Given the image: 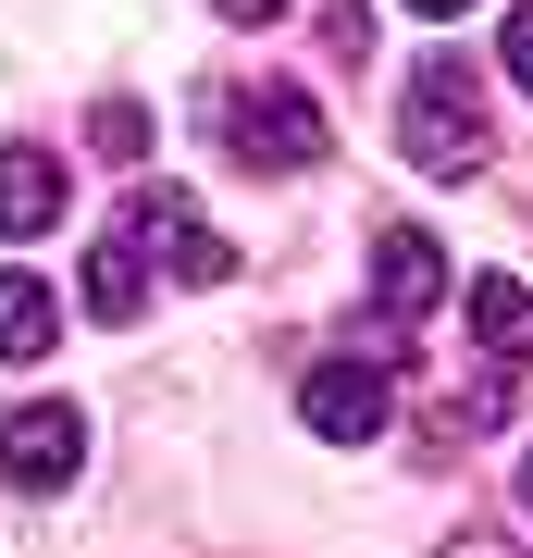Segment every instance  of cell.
Masks as SVG:
<instances>
[{
    "label": "cell",
    "mask_w": 533,
    "mask_h": 558,
    "mask_svg": "<svg viewBox=\"0 0 533 558\" xmlns=\"http://www.w3.org/2000/svg\"><path fill=\"white\" fill-rule=\"evenodd\" d=\"M397 149H410L422 174H484V149H496V112H484V75H472V50H435V62L410 75Z\"/></svg>",
    "instance_id": "cell-1"
},
{
    "label": "cell",
    "mask_w": 533,
    "mask_h": 558,
    "mask_svg": "<svg viewBox=\"0 0 533 558\" xmlns=\"http://www.w3.org/2000/svg\"><path fill=\"white\" fill-rule=\"evenodd\" d=\"M112 236L137 248V260H161V274H174V286H223V274H237V236H223V223L198 211L186 186H137Z\"/></svg>",
    "instance_id": "cell-2"
},
{
    "label": "cell",
    "mask_w": 533,
    "mask_h": 558,
    "mask_svg": "<svg viewBox=\"0 0 533 558\" xmlns=\"http://www.w3.org/2000/svg\"><path fill=\"white\" fill-rule=\"evenodd\" d=\"M223 137H237L249 174H311V161H323V100L286 87V75H261V87L223 100Z\"/></svg>",
    "instance_id": "cell-3"
},
{
    "label": "cell",
    "mask_w": 533,
    "mask_h": 558,
    "mask_svg": "<svg viewBox=\"0 0 533 558\" xmlns=\"http://www.w3.org/2000/svg\"><path fill=\"white\" fill-rule=\"evenodd\" d=\"M75 472H87V410L75 398H25L0 422V484H13V497H62Z\"/></svg>",
    "instance_id": "cell-4"
},
{
    "label": "cell",
    "mask_w": 533,
    "mask_h": 558,
    "mask_svg": "<svg viewBox=\"0 0 533 558\" xmlns=\"http://www.w3.org/2000/svg\"><path fill=\"white\" fill-rule=\"evenodd\" d=\"M298 422H311L323 447H373L385 435V373L373 360H323V373L298 385Z\"/></svg>",
    "instance_id": "cell-5"
},
{
    "label": "cell",
    "mask_w": 533,
    "mask_h": 558,
    "mask_svg": "<svg viewBox=\"0 0 533 558\" xmlns=\"http://www.w3.org/2000/svg\"><path fill=\"white\" fill-rule=\"evenodd\" d=\"M435 299H447V248L422 236V223H385V236H373V311H385V336L422 323Z\"/></svg>",
    "instance_id": "cell-6"
},
{
    "label": "cell",
    "mask_w": 533,
    "mask_h": 558,
    "mask_svg": "<svg viewBox=\"0 0 533 558\" xmlns=\"http://www.w3.org/2000/svg\"><path fill=\"white\" fill-rule=\"evenodd\" d=\"M62 223V149H0V236H50Z\"/></svg>",
    "instance_id": "cell-7"
},
{
    "label": "cell",
    "mask_w": 533,
    "mask_h": 558,
    "mask_svg": "<svg viewBox=\"0 0 533 558\" xmlns=\"http://www.w3.org/2000/svg\"><path fill=\"white\" fill-rule=\"evenodd\" d=\"M62 348V299L38 274H13V260H0V373H25V360H50Z\"/></svg>",
    "instance_id": "cell-8"
},
{
    "label": "cell",
    "mask_w": 533,
    "mask_h": 558,
    "mask_svg": "<svg viewBox=\"0 0 533 558\" xmlns=\"http://www.w3.org/2000/svg\"><path fill=\"white\" fill-rule=\"evenodd\" d=\"M472 336H484V373L521 360V336H533V286H521V274H484V286H472Z\"/></svg>",
    "instance_id": "cell-9"
},
{
    "label": "cell",
    "mask_w": 533,
    "mask_h": 558,
    "mask_svg": "<svg viewBox=\"0 0 533 558\" xmlns=\"http://www.w3.org/2000/svg\"><path fill=\"white\" fill-rule=\"evenodd\" d=\"M87 311H99V323H137V311H149V260L124 248V236L87 248Z\"/></svg>",
    "instance_id": "cell-10"
},
{
    "label": "cell",
    "mask_w": 533,
    "mask_h": 558,
    "mask_svg": "<svg viewBox=\"0 0 533 558\" xmlns=\"http://www.w3.org/2000/svg\"><path fill=\"white\" fill-rule=\"evenodd\" d=\"M87 149L137 174V161H149V112H137V100H99V112H87Z\"/></svg>",
    "instance_id": "cell-11"
},
{
    "label": "cell",
    "mask_w": 533,
    "mask_h": 558,
    "mask_svg": "<svg viewBox=\"0 0 533 558\" xmlns=\"http://www.w3.org/2000/svg\"><path fill=\"white\" fill-rule=\"evenodd\" d=\"M496 62H509V87L533 100V0H509V25H496Z\"/></svg>",
    "instance_id": "cell-12"
},
{
    "label": "cell",
    "mask_w": 533,
    "mask_h": 558,
    "mask_svg": "<svg viewBox=\"0 0 533 558\" xmlns=\"http://www.w3.org/2000/svg\"><path fill=\"white\" fill-rule=\"evenodd\" d=\"M447 558H533V546H521V534H459Z\"/></svg>",
    "instance_id": "cell-13"
},
{
    "label": "cell",
    "mask_w": 533,
    "mask_h": 558,
    "mask_svg": "<svg viewBox=\"0 0 533 558\" xmlns=\"http://www.w3.org/2000/svg\"><path fill=\"white\" fill-rule=\"evenodd\" d=\"M286 13V0H223V25H274Z\"/></svg>",
    "instance_id": "cell-14"
},
{
    "label": "cell",
    "mask_w": 533,
    "mask_h": 558,
    "mask_svg": "<svg viewBox=\"0 0 533 558\" xmlns=\"http://www.w3.org/2000/svg\"><path fill=\"white\" fill-rule=\"evenodd\" d=\"M410 13H435V25H459V13H472V0H410Z\"/></svg>",
    "instance_id": "cell-15"
},
{
    "label": "cell",
    "mask_w": 533,
    "mask_h": 558,
    "mask_svg": "<svg viewBox=\"0 0 533 558\" xmlns=\"http://www.w3.org/2000/svg\"><path fill=\"white\" fill-rule=\"evenodd\" d=\"M521 509H533V447H521Z\"/></svg>",
    "instance_id": "cell-16"
}]
</instances>
